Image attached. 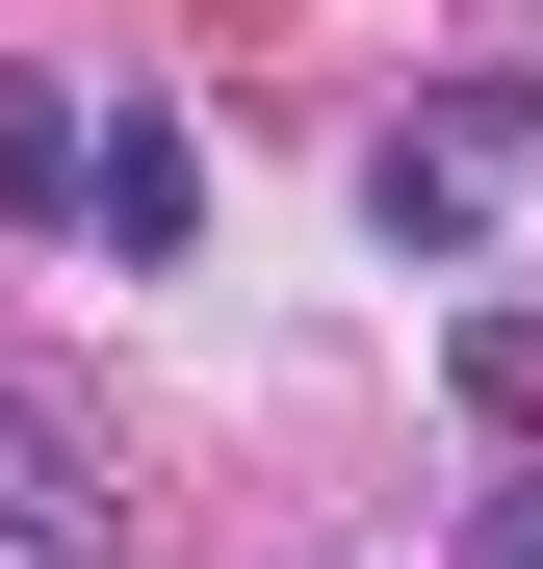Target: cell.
Masks as SVG:
<instances>
[{
  "label": "cell",
  "instance_id": "obj_1",
  "mask_svg": "<svg viewBox=\"0 0 543 569\" xmlns=\"http://www.w3.org/2000/svg\"><path fill=\"white\" fill-rule=\"evenodd\" d=\"M517 156H543V78H440V104H414L389 156H362V233H389L414 284H466V259H492V181H517Z\"/></svg>",
  "mask_w": 543,
  "mask_h": 569
},
{
  "label": "cell",
  "instance_id": "obj_2",
  "mask_svg": "<svg viewBox=\"0 0 543 569\" xmlns=\"http://www.w3.org/2000/svg\"><path fill=\"white\" fill-rule=\"evenodd\" d=\"M130 492H104V415L52 389V362H0V569H104Z\"/></svg>",
  "mask_w": 543,
  "mask_h": 569
},
{
  "label": "cell",
  "instance_id": "obj_3",
  "mask_svg": "<svg viewBox=\"0 0 543 569\" xmlns=\"http://www.w3.org/2000/svg\"><path fill=\"white\" fill-rule=\"evenodd\" d=\"M78 233H104V259H181V233H208V156H181V104H104V130H78Z\"/></svg>",
  "mask_w": 543,
  "mask_h": 569
},
{
  "label": "cell",
  "instance_id": "obj_4",
  "mask_svg": "<svg viewBox=\"0 0 543 569\" xmlns=\"http://www.w3.org/2000/svg\"><path fill=\"white\" fill-rule=\"evenodd\" d=\"M78 130H104V104H78V78H27V52H0V208H78Z\"/></svg>",
  "mask_w": 543,
  "mask_h": 569
},
{
  "label": "cell",
  "instance_id": "obj_5",
  "mask_svg": "<svg viewBox=\"0 0 543 569\" xmlns=\"http://www.w3.org/2000/svg\"><path fill=\"white\" fill-rule=\"evenodd\" d=\"M440 362H466V415H492V440L543 415V311H517V284H492V311H466V337H440Z\"/></svg>",
  "mask_w": 543,
  "mask_h": 569
},
{
  "label": "cell",
  "instance_id": "obj_6",
  "mask_svg": "<svg viewBox=\"0 0 543 569\" xmlns=\"http://www.w3.org/2000/svg\"><path fill=\"white\" fill-rule=\"evenodd\" d=\"M440 569H543V466H492V492H466V543H440Z\"/></svg>",
  "mask_w": 543,
  "mask_h": 569
}]
</instances>
